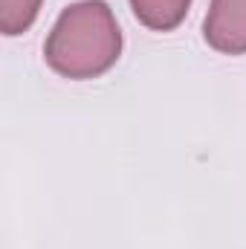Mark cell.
Wrapping results in <instances>:
<instances>
[{"label": "cell", "instance_id": "obj_1", "mask_svg": "<svg viewBox=\"0 0 246 249\" xmlns=\"http://www.w3.org/2000/svg\"><path fill=\"white\" fill-rule=\"evenodd\" d=\"M122 55V29L105 0H81L67 6L44 47L47 64L72 81L107 72Z\"/></svg>", "mask_w": 246, "mask_h": 249}, {"label": "cell", "instance_id": "obj_2", "mask_svg": "<svg viewBox=\"0 0 246 249\" xmlns=\"http://www.w3.org/2000/svg\"><path fill=\"white\" fill-rule=\"evenodd\" d=\"M206 44L223 55L246 53V0H211L206 23Z\"/></svg>", "mask_w": 246, "mask_h": 249}, {"label": "cell", "instance_id": "obj_3", "mask_svg": "<svg viewBox=\"0 0 246 249\" xmlns=\"http://www.w3.org/2000/svg\"><path fill=\"white\" fill-rule=\"evenodd\" d=\"M188 6H191V0H130L136 20L154 32L177 29L188 15Z\"/></svg>", "mask_w": 246, "mask_h": 249}, {"label": "cell", "instance_id": "obj_4", "mask_svg": "<svg viewBox=\"0 0 246 249\" xmlns=\"http://www.w3.org/2000/svg\"><path fill=\"white\" fill-rule=\"evenodd\" d=\"M41 12V0H0V29L15 38L26 32Z\"/></svg>", "mask_w": 246, "mask_h": 249}]
</instances>
